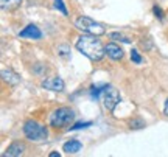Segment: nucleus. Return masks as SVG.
Listing matches in <instances>:
<instances>
[{
  "label": "nucleus",
  "instance_id": "1",
  "mask_svg": "<svg viewBox=\"0 0 168 157\" xmlns=\"http://www.w3.org/2000/svg\"><path fill=\"white\" fill-rule=\"evenodd\" d=\"M97 37L98 36L93 34H84L76 41V50L92 61H100L106 53V47H103Z\"/></svg>",
  "mask_w": 168,
  "mask_h": 157
},
{
  "label": "nucleus",
  "instance_id": "2",
  "mask_svg": "<svg viewBox=\"0 0 168 157\" xmlns=\"http://www.w3.org/2000/svg\"><path fill=\"white\" fill-rule=\"evenodd\" d=\"M23 134L28 140L33 142H44L49 137V129H47L44 124L34 121V120H28L25 124H23Z\"/></svg>",
  "mask_w": 168,
  "mask_h": 157
},
{
  "label": "nucleus",
  "instance_id": "3",
  "mask_svg": "<svg viewBox=\"0 0 168 157\" xmlns=\"http://www.w3.org/2000/svg\"><path fill=\"white\" fill-rule=\"evenodd\" d=\"M75 120V112L72 111L70 108H59L56 111L52 112L50 115V126L52 128H65L68 124H72Z\"/></svg>",
  "mask_w": 168,
  "mask_h": 157
},
{
  "label": "nucleus",
  "instance_id": "4",
  "mask_svg": "<svg viewBox=\"0 0 168 157\" xmlns=\"http://www.w3.org/2000/svg\"><path fill=\"white\" fill-rule=\"evenodd\" d=\"M75 27L78 30H81L83 33H87V34H93V36H101L106 33V28L103 27L101 23L95 22L93 19L87 17V16H81L75 20Z\"/></svg>",
  "mask_w": 168,
  "mask_h": 157
},
{
  "label": "nucleus",
  "instance_id": "5",
  "mask_svg": "<svg viewBox=\"0 0 168 157\" xmlns=\"http://www.w3.org/2000/svg\"><path fill=\"white\" fill-rule=\"evenodd\" d=\"M120 103V93L115 87L112 86H104V90H103V104L104 108L109 111V112H114L115 106Z\"/></svg>",
  "mask_w": 168,
  "mask_h": 157
},
{
  "label": "nucleus",
  "instance_id": "6",
  "mask_svg": "<svg viewBox=\"0 0 168 157\" xmlns=\"http://www.w3.org/2000/svg\"><path fill=\"white\" fill-rule=\"evenodd\" d=\"M42 86L45 89H49V90H53V92H61L64 90V81L61 80L59 76H52L49 78V80H45L42 83Z\"/></svg>",
  "mask_w": 168,
  "mask_h": 157
},
{
  "label": "nucleus",
  "instance_id": "7",
  "mask_svg": "<svg viewBox=\"0 0 168 157\" xmlns=\"http://www.w3.org/2000/svg\"><path fill=\"white\" fill-rule=\"evenodd\" d=\"M20 37H27V39H41L42 37V33L41 30L36 27V25H27L25 28H23L20 33H19Z\"/></svg>",
  "mask_w": 168,
  "mask_h": 157
},
{
  "label": "nucleus",
  "instance_id": "8",
  "mask_svg": "<svg viewBox=\"0 0 168 157\" xmlns=\"http://www.w3.org/2000/svg\"><path fill=\"white\" fill-rule=\"evenodd\" d=\"M106 53H107V56L109 58H112L114 61H120L123 58V50L120 48V45H117V44H114V42H111V44H107L106 45Z\"/></svg>",
  "mask_w": 168,
  "mask_h": 157
},
{
  "label": "nucleus",
  "instance_id": "9",
  "mask_svg": "<svg viewBox=\"0 0 168 157\" xmlns=\"http://www.w3.org/2000/svg\"><path fill=\"white\" fill-rule=\"evenodd\" d=\"M23 151H25V145L22 142H13L8 148H6V152L5 155H10V157H16V155H22Z\"/></svg>",
  "mask_w": 168,
  "mask_h": 157
},
{
  "label": "nucleus",
  "instance_id": "10",
  "mask_svg": "<svg viewBox=\"0 0 168 157\" xmlns=\"http://www.w3.org/2000/svg\"><path fill=\"white\" fill-rule=\"evenodd\" d=\"M81 148H83V143H81L80 140H68V142H65L64 146H62V149H64L67 154H75V152L81 151Z\"/></svg>",
  "mask_w": 168,
  "mask_h": 157
},
{
  "label": "nucleus",
  "instance_id": "11",
  "mask_svg": "<svg viewBox=\"0 0 168 157\" xmlns=\"http://www.w3.org/2000/svg\"><path fill=\"white\" fill-rule=\"evenodd\" d=\"M0 5L3 11H13L22 5V0H0Z\"/></svg>",
  "mask_w": 168,
  "mask_h": 157
},
{
  "label": "nucleus",
  "instance_id": "12",
  "mask_svg": "<svg viewBox=\"0 0 168 157\" xmlns=\"http://www.w3.org/2000/svg\"><path fill=\"white\" fill-rule=\"evenodd\" d=\"M2 78L8 83V84H17L19 83V76L16 73H13L11 70H2Z\"/></svg>",
  "mask_w": 168,
  "mask_h": 157
},
{
  "label": "nucleus",
  "instance_id": "13",
  "mask_svg": "<svg viewBox=\"0 0 168 157\" xmlns=\"http://www.w3.org/2000/svg\"><path fill=\"white\" fill-rule=\"evenodd\" d=\"M128 124H129V128H131V129H142L143 126H145V121H143L140 117H134V118H131V120H129V123H128Z\"/></svg>",
  "mask_w": 168,
  "mask_h": 157
},
{
  "label": "nucleus",
  "instance_id": "14",
  "mask_svg": "<svg viewBox=\"0 0 168 157\" xmlns=\"http://www.w3.org/2000/svg\"><path fill=\"white\" fill-rule=\"evenodd\" d=\"M109 37H111V39H114V41L125 42V44H129V42H131V39H129L128 36H123V34H120V33H111V34H109Z\"/></svg>",
  "mask_w": 168,
  "mask_h": 157
},
{
  "label": "nucleus",
  "instance_id": "15",
  "mask_svg": "<svg viewBox=\"0 0 168 157\" xmlns=\"http://www.w3.org/2000/svg\"><path fill=\"white\" fill-rule=\"evenodd\" d=\"M55 8L58 11H61L64 16H68V11H67V8L64 5V0H55Z\"/></svg>",
  "mask_w": 168,
  "mask_h": 157
},
{
  "label": "nucleus",
  "instance_id": "16",
  "mask_svg": "<svg viewBox=\"0 0 168 157\" xmlns=\"http://www.w3.org/2000/svg\"><path fill=\"white\" fill-rule=\"evenodd\" d=\"M103 90H104V87H92V89H90V95H92V98L97 100Z\"/></svg>",
  "mask_w": 168,
  "mask_h": 157
},
{
  "label": "nucleus",
  "instance_id": "17",
  "mask_svg": "<svg viewBox=\"0 0 168 157\" xmlns=\"http://www.w3.org/2000/svg\"><path fill=\"white\" fill-rule=\"evenodd\" d=\"M131 59H132L135 64H142V56L139 55L137 50H132V51H131Z\"/></svg>",
  "mask_w": 168,
  "mask_h": 157
},
{
  "label": "nucleus",
  "instance_id": "18",
  "mask_svg": "<svg viewBox=\"0 0 168 157\" xmlns=\"http://www.w3.org/2000/svg\"><path fill=\"white\" fill-rule=\"evenodd\" d=\"M58 53L61 56H68L70 55V48L67 45H61V47H58Z\"/></svg>",
  "mask_w": 168,
  "mask_h": 157
},
{
  "label": "nucleus",
  "instance_id": "19",
  "mask_svg": "<svg viewBox=\"0 0 168 157\" xmlns=\"http://www.w3.org/2000/svg\"><path fill=\"white\" fill-rule=\"evenodd\" d=\"M87 126H92L90 121H84V123H76L75 126H70V131H75V129H81V128H87Z\"/></svg>",
  "mask_w": 168,
  "mask_h": 157
},
{
  "label": "nucleus",
  "instance_id": "20",
  "mask_svg": "<svg viewBox=\"0 0 168 157\" xmlns=\"http://www.w3.org/2000/svg\"><path fill=\"white\" fill-rule=\"evenodd\" d=\"M153 10H154V13H156V16H157L159 19H162V17H163V14H162V11H160V8H159V6H154Z\"/></svg>",
  "mask_w": 168,
  "mask_h": 157
},
{
  "label": "nucleus",
  "instance_id": "21",
  "mask_svg": "<svg viewBox=\"0 0 168 157\" xmlns=\"http://www.w3.org/2000/svg\"><path fill=\"white\" fill-rule=\"evenodd\" d=\"M163 114H165V115H168V100L165 101V108H163Z\"/></svg>",
  "mask_w": 168,
  "mask_h": 157
},
{
  "label": "nucleus",
  "instance_id": "22",
  "mask_svg": "<svg viewBox=\"0 0 168 157\" xmlns=\"http://www.w3.org/2000/svg\"><path fill=\"white\" fill-rule=\"evenodd\" d=\"M50 157H59V152H50Z\"/></svg>",
  "mask_w": 168,
  "mask_h": 157
}]
</instances>
